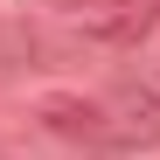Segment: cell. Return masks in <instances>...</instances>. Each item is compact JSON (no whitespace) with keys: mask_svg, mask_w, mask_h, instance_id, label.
<instances>
[{"mask_svg":"<svg viewBox=\"0 0 160 160\" xmlns=\"http://www.w3.org/2000/svg\"><path fill=\"white\" fill-rule=\"evenodd\" d=\"M104 146L112 153H153L160 146V84H118L104 98Z\"/></svg>","mask_w":160,"mask_h":160,"instance_id":"6da1fadb","label":"cell"},{"mask_svg":"<svg viewBox=\"0 0 160 160\" xmlns=\"http://www.w3.org/2000/svg\"><path fill=\"white\" fill-rule=\"evenodd\" d=\"M35 118L49 139H63V146H104V98H84V91H49L35 104Z\"/></svg>","mask_w":160,"mask_h":160,"instance_id":"7a4b0ae2","label":"cell"},{"mask_svg":"<svg viewBox=\"0 0 160 160\" xmlns=\"http://www.w3.org/2000/svg\"><path fill=\"white\" fill-rule=\"evenodd\" d=\"M91 35L112 49H139L146 35H160V0H104L91 14Z\"/></svg>","mask_w":160,"mask_h":160,"instance_id":"3957f363","label":"cell"}]
</instances>
